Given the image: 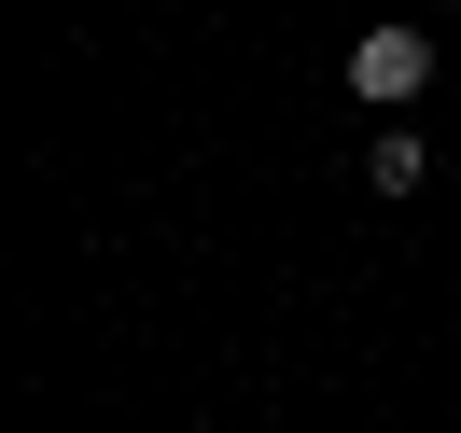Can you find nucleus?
I'll return each mask as SVG.
<instances>
[{
  "mask_svg": "<svg viewBox=\"0 0 461 433\" xmlns=\"http://www.w3.org/2000/svg\"><path fill=\"white\" fill-rule=\"evenodd\" d=\"M420 85H433V42L420 29H364L349 42V98H364V113H405Z\"/></svg>",
  "mask_w": 461,
  "mask_h": 433,
  "instance_id": "f257e3e1",
  "label": "nucleus"
},
{
  "mask_svg": "<svg viewBox=\"0 0 461 433\" xmlns=\"http://www.w3.org/2000/svg\"><path fill=\"white\" fill-rule=\"evenodd\" d=\"M364 182H377V196H420V182H433V154H420V126H377V154H364Z\"/></svg>",
  "mask_w": 461,
  "mask_h": 433,
  "instance_id": "f03ea898",
  "label": "nucleus"
}]
</instances>
